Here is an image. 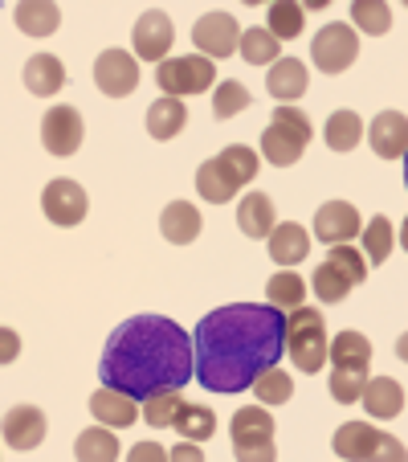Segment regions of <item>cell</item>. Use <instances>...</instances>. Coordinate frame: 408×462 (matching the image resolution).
Listing matches in <instances>:
<instances>
[{
    "label": "cell",
    "instance_id": "obj_1",
    "mask_svg": "<svg viewBox=\"0 0 408 462\" xmlns=\"http://www.w3.org/2000/svg\"><path fill=\"white\" fill-rule=\"evenodd\" d=\"M196 381L209 393H245L286 352V311L274 303H229L196 323Z\"/></svg>",
    "mask_w": 408,
    "mask_h": 462
},
{
    "label": "cell",
    "instance_id": "obj_2",
    "mask_svg": "<svg viewBox=\"0 0 408 462\" xmlns=\"http://www.w3.org/2000/svg\"><path fill=\"white\" fill-rule=\"evenodd\" d=\"M98 376L135 402H148L164 389H184L196 376V344L168 315H131L106 340Z\"/></svg>",
    "mask_w": 408,
    "mask_h": 462
},
{
    "label": "cell",
    "instance_id": "obj_3",
    "mask_svg": "<svg viewBox=\"0 0 408 462\" xmlns=\"http://www.w3.org/2000/svg\"><path fill=\"white\" fill-rule=\"evenodd\" d=\"M286 356L295 360L303 373H319L331 360V340H327V319L314 307H295L286 311Z\"/></svg>",
    "mask_w": 408,
    "mask_h": 462
},
{
    "label": "cell",
    "instance_id": "obj_4",
    "mask_svg": "<svg viewBox=\"0 0 408 462\" xmlns=\"http://www.w3.org/2000/svg\"><path fill=\"white\" fill-rule=\"evenodd\" d=\"M311 135H314V127L298 106H278L274 119H269V127L261 131V156H266L274 168H290L303 160Z\"/></svg>",
    "mask_w": 408,
    "mask_h": 462
},
{
    "label": "cell",
    "instance_id": "obj_5",
    "mask_svg": "<svg viewBox=\"0 0 408 462\" xmlns=\"http://www.w3.org/2000/svg\"><path fill=\"white\" fill-rule=\"evenodd\" d=\"M331 450H335L339 458H351V462H364V458L404 462L408 458L404 442H396L392 434L367 426V421H348V426H339L335 438H331Z\"/></svg>",
    "mask_w": 408,
    "mask_h": 462
},
{
    "label": "cell",
    "instance_id": "obj_6",
    "mask_svg": "<svg viewBox=\"0 0 408 462\" xmlns=\"http://www.w3.org/2000/svg\"><path fill=\"white\" fill-rule=\"evenodd\" d=\"M233 454L241 462L274 458V418L269 405H245L233 413Z\"/></svg>",
    "mask_w": 408,
    "mask_h": 462
},
{
    "label": "cell",
    "instance_id": "obj_7",
    "mask_svg": "<svg viewBox=\"0 0 408 462\" xmlns=\"http://www.w3.org/2000/svg\"><path fill=\"white\" fill-rule=\"evenodd\" d=\"M213 79H217V70H213V61L204 53H180V58L159 61V70H156V82L168 98L204 95L213 87Z\"/></svg>",
    "mask_w": 408,
    "mask_h": 462
},
{
    "label": "cell",
    "instance_id": "obj_8",
    "mask_svg": "<svg viewBox=\"0 0 408 462\" xmlns=\"http://www.w3.org/2000/svg\"><path fill=\"white\" fill-rule=\"evenodd\" d=\"M311 58H314V66H319L322 74L351 70V61L359 58V33L351 25H343V21H331V25H322L319 33H314Z\"/></svg>",
    "mask_w": 408,
    "mask_h": 462
},
{
    "label": "cell",
    "instance_id": "obj_9",
    "mask_svg": "<svg viewBox=\"0 0 408 462\" xmlns=\"http://www.w3.org/2000/svg\"><path fill=\"white\" fill-rule=\"evenodd\" d=\"M192 45L209 61L233 58V53H241V29H237V21L229 13H204L192 25Z\"/></svg>",
    "mask_w": 408,
    "mask_h": 462
},
{
    "label": "cell",
    "instance_id": "obj_10",
    "mask_svg": "<svg viewBox=\"0 0 408 462\" xmlns=\"http://www.w3.org/2000/svg\"><path fill=\"white\" fill-rule=\"evenodd\" d=\"M41 209H45V217H50L53 226H78V221H86V213H90V197H86V189H82L78 180L61 176V180L45 184Z\"/></svg>",
    "mask_w": 408,
    "mask_h": 462
},
{
    "label": "cell",
    "instance_id": "obj_11",
    "mask_svg": "<svg viewBox=\"0 0 408 462\" xmlns=\"http://www.w3.org/2000/svg\"><path fill=\"white\" fill-rule=\"evenodd\" d=\"M95 87L106 98H127L140 87V61L127 50H103L95 58Z\"/></svg>",
    "mask_w": 408,
    "mask_h": 462
},
{
    "label": "cell",
    "instance_id": "obj_12",
    "mask_svg": "<svg viewBox=\"0 0 408 462\" xmlns=\"http://www.w3.org/2000/svg\"><path fill=\"white\" fill-rule=\"evenodd\" d=\"M86 140V123L74 106H50L41 119V143L50 156H74Z\"/></svg>",
    "mask_w": 408,
    "mask_h": 462
},
{
    "label": "cell",
    "instance_id": "obj_13",
    "mask_svg": "<svg viewBox=\"0 0 408 462\" xmlns=\"http://www.w3.org/2000/svg\"><path fill=\"white\" fill-rule=\"evenodd\" d=\"M172 42H176V29H172V17H168L164 9H148L140 21H135V29H131V50H135V58H143V61H168Z\"/></svg>",
    "mask_w": 408,
    "mask_h": 462
},
{
    "label": "cell",
    "instance_id": "obj_14",
    "mask_svg": "<svg viewBox=\"0 0 408 462\" xmlns=\"http://www.w3.org/2000/svg\"><path fill=\"white\" fill-rule=\"evenodd\" d=\"M364 234V217L351 201H327L314 213V237L322 245H351V237Z\"/></svg>",
    "mask_w": 408,
    "mask_h": 462
},
{
    "label": "cell",
    "instance_id": "obj_15",
    "mask_svg": "<svg viewBox=\"0 0 408 462\" xmlns=\"http://www.w3.org/2000/svg\"><path fill=\"white\" fill-rule=\"evenodd\" d=\"M367 143L380 160H400L408 156V115L400 111H380L367 127Z\"/></svg>",
    "mask_w": 408,
    "mask_h": 462
},
{
    "label": "cell",
    "instance_id": "obj_16",
    "mask_svg": "<svg viewBox=\"0 0 408 462\" xmlns=\"http://www.w3.org/2000/svg\"><path fill=\"white\" fill-rule=\"evenodd\" d=\"M5 442L13 450H37L45 442V413L37 405H17V410L5 413Z\"/></svg>",
    "mask_w": 408,
    "mask_h": 462
},
{
    "label": "cell",
    "instance_id": "obj_17",
    "mask_svg": "<svg viewBox=\"0 0 408 462\" xmlns=\"http://www.w3.org/2000/svg\"><path fill=\"white\" fill-rule=\"evenodd\" d=\"M90 413H95V421H103V426H131V421L140 418V405H135V397L122 389H111V384H103V389L90 393Z\"/></svg>",
    "mask_w": 408,
    "mask_h": 462
},
{
    "label": "cell",
    "instance_id": "obj_18",
    "mask_svg": "<svg viewBox=\"0 0 408 462\" xmlns=\"http://www.w3.org/2000/svg\"><path fill=\"white\" fill-rule=\"evenodd\" d=\"M359 402H364V410L372 413L376 421H392L404 413V389H400V381H392V376H367Z\"/></svg>",
    "mask_w": 408,
    "mask_h": 462
},
{
    "label": "cell",
    "instance_id": "obj_19",
    "mask_svg": "<svg viewBox=\"0 0 408 462\" xmlns=\"http://www.w3.org/2000/svg\"><path fill=\"white\" fill-rule=\"evenodd\" d=\"M21 79H25V90H29V95L53 98L61 87H66V66H61V58H53V53H33V58L25 61Z\"/></svg>",
    "mask_w": 408,
    "mask_h": 462
},
{
    "label": "cell",
    "instance_id": "obj_20",
    "mask_svg": "<svg viewBox=\"0 0 408 462\" xmlns=\"http://www.w3.org/2000/svg\"><path fill=\"white\" fill-rule=\"evenodd\" d=\"M266 90L278 103H298V98L306 95V66L298 58H278L274 66L266 70Z\"/></svg>",
    "mask_w": 408,
    "mask_h": 462
},
{
    "label": "cell",
    "instance_id": "obj_21",
    "mask_svg": "<svg viewBox=\"0 0 408 462\" xmlns=\"http://www.w3.org/2000/svg\"><path fill=\"white\" fill-rule=\"evenodd\" d=\"M200 229H204V221H200V209L192 201H172V205H164V213H159V234H164L172 245L196 242Z\"/></svg>",
    "mask_w": 408,
    "mask_h": 462
},
{
    "label": "cell",
    "instance_id": "obj_22",
    "mask_svg": "<svg viewBox=\"0 0 408 462\" xmlns=\"http://www.w3.org/2000/svg\"><path fill=\"white\" fill-rule=\"evenodd\" d=\"M269 245V258L278 262V266H298V262L311 254V234H306L298 221H282V226H274V234L266 237Z\"/></svg>",
    "mask_w": 408,
    "mask_h": 462
},
{
    "label": "cell",
    "instance_id": "obj_23",
    "mask_svg": "<svg viewBox=\"0 0 408 462\" xmlns=\"http://www.w3.org/2000/svg\"><path fill=\"white\" fill-rule=\"evenodd\" d=\"M237 189L241 184L233 180V172H229L225 164H221L217 156L204 160V164L196 168V192H200V201H209V205H225L237 197Z\"/></svg>",
    "mask_w": 408,
    "mask_h": 462
},
{
    "label": "cell",
    "instance_id": "obj_24",
    "mask_svg": "<svg viewBox=\"0 0 408 462\" xmlns=\"http://www.w3.org/2000/svg\"><path fill=\"white\" fill-rule=\"evenodd\" d=\"M237 226L245 237H269L274 234V201L266 192H245V201H237Z\"/></svg>",
    "mask_w": 408,
    "mask_h": 462
},
{
    "label": "cell",
    "instance_id": "obj_25",
    "mask_svg": "<svg viewBox=\"0 0 408 462\" xmlns=\"http://www.w3.org/2000/svg\"><path fill=\"white\" fill-rule=\"evenodd\" d=\"M184 123H188V106L180 103V98H156V103L148 106V135L151 140H176L184 131Z\"/></svg>",
    "mask_w": 408,
    "mask_h": 462
},
{
    "label": "cell",
    "instance_id": "obj_26",
    "mask_svg": "<svg viewBox=\"0 0 408 462\" xmlns=\"http://www.w3.org/2000/svg\"><path fill=\"white\" fill-rule=\"evenodd\" d=\"M13 17H17V29L25 37H50L61 25V9L50 5V0H21Z\"/></svg>",
    "mask_w": 408,
    "mask_h": 462
},
{
    "label": "cell",
    "instance_id": "obj_27",
    "mask_svg": "<svg viewBox=\"0 0 408 462\" xmlns=\"http://www.w3.org/2000/svg\"><path fill=\"white\" fill-rule=\"evenodd\" d=\"M303 25H306V5H298V0H278V5L266 9V29L278 37V42L303 37Z\"/></svg>",
    "mask_w": 408,
    "mask_h": 462
},
{
    "label": "cell",
    "instance_id": "obj_28",
    "mask_svg": "<svg viewBox=\"0 0 408 462\" xmlns=\"http://www.w3.org/2000/svg\"><path fill=\"white\" fill-rule=\"evenodd\" d=\"M311 287H314V295H319L322 303H343V299L356 291V282H351V274L343 271V266H335V262H322V266H314Z\"/></svg>",
    "mask_w": 408,
    "mask_h": 462
},
{
    "label": "cell",
    "instance_id": "obj_29",
    "mask_svg": "<svg viewBox=\"0 0 408 462\" xmlns=\"http://www.w3.org/2000/svg\"><path fill=\"white\" fill-rule=\"evenodd\" d=\"M322 140H327L331 152H351L359 140H364V119L356 111H335L322 127Z\"/></svg>",
    "mask_w": 408,
    "mask_h": 462
},
{
    "label": "cell",
    "instance_id": "obj_30",
    "mask_svg": "<svg viewBox=\"0 0 408 462\" xmlns=\"http://www.w3.org/2000/svg\"><path fill=\"white\" fill-rule=\"evenodd\" d=\"M74 454H78L82 462H114L119 458V438H114L111 430H103V421H98L95 430H82L78 434Z\"/></svg>",
    "mask_w": 408,
    "mask_h": 462
},
{
    "label": "cell",
    "instance_id": "obj_31",
    "mask_svg": "<svg viewBox=\"0 0 408 462\" xmlns=\"http://www.w3.org/2000/svg\"><path fill=\"white\" fill-rule=\"evenodd\" d=\"M367 365H331V397L339 405H351L364 397Z\"/></svg>",
    "mask_w": 408,
    "mask_h": 462
},
{
    "label": "cell",
    "instance_id": "obj_32",
    "mask_svg": "<svg viewBox=\"0 0 408 462\" xmlns=\"http://www.w3.org/2000/svg\"><path fill=\"white\" fill-rule=\"evenodd\" d=\"M364 258H367V266H384L388 262V254H392V242H396V234H392V221L384 217V213H376L372 221L364 226Z\"/></svg>",
    "mask_w": 408,
    "mask_h": 462
},
{
    "label": "cell",
    "instance_id": "obj_33",
    "mask_svg": "<svg viewBox=\"0 0 408 462\" xmlns=\"http://www.w3.org/2000/svg\"><path fill=\"white\" fill-rule=\"evenodd\" d=\"M351 29H356V33H367V37L388 33L392 9L384 0H356V5H351Z\"/></svg>",
    "mask_w": 408,
    "mask_h": 462
},
{
    "label": "cell",
    "instance_id": "obj_34",
    "mask_svg": "<svg viewBox=\"0 0 408 462\" xmlns=\"http://www.w3.org/2000/svg\"><path fill=\"white\" fill-rule=\"evenodd\" d=\"M278 37L269 33L266 25H253L241 33V58L249 61V66H274L278 61Z\"/></svg>",
    "mask_w": 408,
    "mask_h": 462
},
{
    "label": "cell",
    "instance_id": "obj_35",
    "mask_svg": "<svg viewBox=\"0 0 408 462\" xmlns=\"http://www.w3.org/2000/svg\"><path fill=\"white\" fill-rule=\"evenodd\" d=\"M266 299L278 307V311H295V307H303V299H306L303 274H295V271L274 274V279L266 282Z\"/></svg>",
    "mask_w": 408,
    "mask_h": 462
},
{
    "label": "cell",
    "instance_id": "obj_36",
    "mask_svg": "<svg viewBox=\"0 0 408 462\" xmlns=\"http://www.w3.org/2000/svg\"><path fill=\"white\" fill-rule=\"evenodd\" d=\"M184 405L188 402L180 397V389H164V393H156V397H148L143 418H148L151 430H176V418H180Z\"/></svg>",
    "mask_w": 408,
    "mask_h": 462
},
{
    "label": "cell",
    "instance_id": "obj_37",
    "mask_svg": "<svg viewBox=\"0 0 408 462\" xmlns=\"http://www.w3.org/2000/svg\"><path fill=\"white\" fill-rule=\"evenodd\" d=\"M249 389H253V397H258L261 405H286L290 397H295V381H290V373H282L278 365L266 368V373H261Z\"/></svg>",
    "mask_w": 408,
    "mask_h": 462
},
{
    "label": "cell",
    "instance_id": "obj_38",
    "mask_svg": "<svg viewBox=\"0 0 408 462\" xmlns=\"http://www.w3.org/2000/svg\"><path fill=\"white\" fill-rule=\"evenodd\" d=\"M331 365H372V340L364 332H339L331 340Z\"/></svg>",
    "mask_w": 408,
    "mask_h": 462
},
{
    "label": "cell",
    "instance_id": "obj_39",
    "mask_svg": "<svg viewBox=\"0 0 408 462\" xmlns=\"http://www.w3.org/2000/svg\"><path fill=\"white\" fill-rule=\"evenodd\" d=\"M249 87L237 79H225L217 87V95H213V119H233V115H241L245 106H249Z\"/></svg>",
    "mask_w": 408,
    "mask_h": 462
},
{
    "label": "cell",
    "instance_id": "obj_40",
    "mask_svg": "<svg viewBox=\"0 0 408 462\" xmlns=\"http://www.w3.org/2000/svg\"><path fill=\"white\" fill-rule=\"evenodd\" d=\"M176 430H180V438L204 442V438H213V430H217V413H213L209 405H184L180 418H176Z\"/></svg>",
    "mask_w": 408,
    "mask_h": 462
},
{
    "label": "cell",
    "instance_id": "obj_41",
    "mask_svg": "<svg viewBox=\"0 0 408 462\" xmlns=\"http://www.w3.org/2000/svg\"><path fill=\"white\" fill-rule=\"evenodd\" d=\"M217 160L229 168V172H233V180H237V184H249L253 176H258V152L245 148V143H229V148L221 152Z\"/></svg>",
    "mask_w": 408,
    "mask_h": 462
},
{
    "label": "cell",
    "instance_id": "obj_42",
    "mask_svg": "<svg viewBox=\"0 0 408 462\" xmlns=\"http://www.w3.org/2000/svg\"><path fill=\"white\" fill-rule=\"evenodd\" d=\"M327 262H335V266H343V271L351 274V282H367V271H372V266H367V258L359 250H351V245H331V254H327Z\"/></svg>",
    "mask_w": 408,
    "mask_h": 462
},
{
    "label": "cell",
    "instance_id": "obj_43",
    "mask_svg": "<svg viewBox=\"0 0 408 462\" xmlns=\"http://www.w3.org/2000/svg\"><path fill=\"white\" fill-rule=\"evenodd\" d=\"M131 458L135 462H148V458H172V450H164V446H156V442H140V446H131Z\"/></svg>",
    "mask_w": 408,
    "mask_h": 462
},
{
    "label": "cell",
    "instance_id": "obj_44",
    "mask_svg": "<svg viewBox=\"0 0 408 462\" xmlns=\"http://www.w3.org/2000/svg\"><path fill=\"white\" fill-rule=\"evenodd\" d=\"M172 458L176 462H204V454H200V446L192 442V438H184V442L172 450Z\"/></svg>",
    "mask_w": 408,
    "mask_h": 462
},
{
    "label": "cell",
    "instance_id": "obj_45",
    "mask_svg": "<svg viewBox=\"0 0 408 462\" xmlns=\"http://www.w3.org/2000/svg\"><path fill=\"white\" fill-rule=\"evenodd\" d=\"M17 348H21V340H13V332H5V360H9Z\"/></svg>",
    "mask_w": 408,
    "mask_h": 462
},
{
    "label": "cell",
    "instance_id": "obj_46",
    "mask_svg": "<svg viewBox=\"0 0 408 462\" xmlns=\"http://www.w3.org/2000/svg\"><path fill=\"white\" fill-rule=\"evenodd\" d=\"M396 356H400V360H404V365H408V332H404V336H400V340H396Z\"/></svg>",
    "mask_w": 408,
    "mask_h": 462
},
{
    "label": "cell",
    "instance_id": "obj_47",
    "mask_svg": "<svg viewBox=\"0 0 408 462\" xmlns=\"http://www.w3.org/2000/svg\"><path fill=\"white\" fill-rule=\"evenodd\" d=\"M400 245L408 250V217H404V226H400Z\"/></svg>",
    "mask_w": 408,
    "mask_h": 462
},
{
    "label": "cell",
    "instance_id": "obj_48",
    "mask_svg": "<svg viewBox=\"0 0 408 462\" xmlns=\"http://www.w3.org/2000/svg\"><path fill=\"white\" fill-rule=\"evenodd\" d=\"M404 184H408V156H404Z\"/></svg>",
    "mask_w": 408,
    "mask_h": 462
}]
</instances>
